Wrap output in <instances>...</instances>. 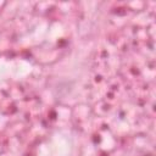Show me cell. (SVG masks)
Listing matches in <instances>:
<instances>
[{"instance_id": "obj_1", "label": "cell", "mask_w": 156, "mask_h": 156, "mask_svg": "<svg viewBox=\"0 0 156 156\" xmlns=\"http://www.w3.org/2000/svg\"><path fill=\"white\" fill-rule=\"evenodd\" d=\"M149 156H152V155H149Z\"/></svg>"}]
</instances>
